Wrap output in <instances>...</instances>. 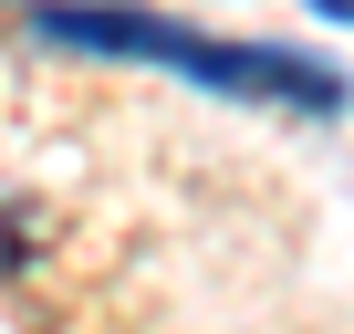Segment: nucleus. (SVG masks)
Listing matches in <instances>:
<instances>
[{
  "label": "nucleus",
  "mask_w": 354,
  "mask_h": 334,
  "mask_svg": "<svg viewBox=\"0 0 354 334\" xmlns=\"http://www.w3.org/2000/svg\"><path fill=\"white\" fill-rule=\"evenodd\" d=\"M32 32H42V42H63V53L167 63V73H188L198 94L344 115V73H333V63H313V53H281V42H219V32H188V21H167V11H125V0H42V11H32Z\"/></svg>",
  "instance_id": "obj_1"
},
{
  "label": "nucleus",
  "mask_w": 354,
  "mask_h": 334,
  "mask_svg": "<svg viewBox=\"0 0 354 334\" xmlns=\"http://www.w3.org/2000/svg\"><path fill=\"white\" fill-rule=\"evenodd\" d=\"M313 11H323V21H354V0H313Z\"/></svg>",
  "instance_id": "obj_2"
}]
</instances>
